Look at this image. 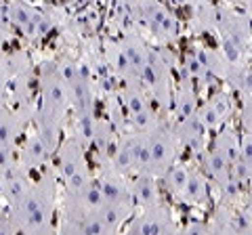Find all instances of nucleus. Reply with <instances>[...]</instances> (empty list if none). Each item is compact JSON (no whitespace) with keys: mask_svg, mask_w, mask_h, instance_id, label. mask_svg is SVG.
Segmentation results:
<instances>
[{"mask_svg":"<svg viewBox=\"0 0 252 235\" xmlns=\"http://www.w3.org/2000/svg\"><path fill=\"white\" fill-rule=\"evenodd\" d=\"M210 105L217 109L219 116L223 118V120L229 118V114H231V99H229V95H225V92H219V95H215V97L210 99Z\"/></svg>","mask_w":252,"mask_h":235,"instance_id":"nucleus-21","label":"nucleus"},{"mask_svg":"<svg viewBox=\"0 0 252 235\" xmlns=\"http://www.w3.org/2000/svg\"><path fill=\"white\" fill-rule=\"evenodd\" d=\"M210 195V183L206 175H198V172H191L187 178L185 187L179 193V200L185 204H204Z\"/></svg>","mask_w":252,"mask_h":235,"instance_id":"nucleus-11","label":"nucleus"},{"mask_svg":"<svg viewBox=\"0 0 252 235\" xmlns=\"http://www.w3.org/2000/svg\"><path fill=\"white\" fill-rule=\"evenodd\" d=\"M126 139H128V147H130V155H132V170L139 172V175H149V164H152V158H149L147 132L137 130V132H132V135H126Z\"/></svg>","mask_w":252,"mask_h":235,"instance_id":"nucleus-7","label":"nucleus"},{"mask_svg":"<svg viewBox=\"0 0 252 235\" xmlns=\"http://www.w3.org/2000/svg\"><path fill=\"white\" fill-rule=\"evenodd\" d=\"M147 139H149V175L152 176H162L177 158V149H179V139L177 132L170 128H164L158 124L156 128L147 130Z\"/></svg>","mask_w":252,"mask_h":235,"instance_id":"nucleus-1","label":"nucleus"},{"mask_svg":"<svg viewBox=\"0 0 252 235\" xmlns=\"http://www.w3.org/2000/svg\"><path fill=\"white\" fill-rule=\"evenodd\" d=\"M130 195L132 202L139 204L141 208H152L156 204H160V189H158L156 176L139 175L137 181L130 185Z\"/></svg>","mask_w":252,"mask_h":235,"instance_id":"nucleus-8","label":"nucleus"},{"mask_svg":"<svg viewBox=\"0 0 252 235\" xmlns=\"http://www.w3.org/2000/svg\"><path fill=\"white\" fill-rule=\"evenodd\" d=\"M23 130V118L13 109L0 107V145L13 147Z\"/></svg>","mask_w":252,"mask_h":235,"instance_id":"nucleus-14","label":"nucleus"},{"mask_svg":"<svg viewBox=\"0 0 252 235\" xmlns=\"http://www.w3.org/2000/svg\"><path fill=\"white\" fill-rule=\"evenodd\" d=\"M51 151L46 149V145L42 143V139L36 135H30V139L26 141V145H23L21 149V166L30 170V168H42L46 160H49Z\"/></svg>","mask_w":252,"mask_h":235,"instance_id":"nucleus-10","label":"nucleus"},{"mask_svg":"<svg viewBox=\"0 0 252 235\" xmlns=\"http://www.w3.org/2000/svg\"><path fill=\"white\" fill-rule=\"evenodd\" d=\"M185 233H212V227L210 223H200V221H191L185 229Z\"/></svg>","mask_w":252,"mask_h":235,"instance_id":"nucleus-22","label":"nucleus"},{"mask_svg":"<svg viewBox=\"0 0 252 235\" xmlns=\"http://www.w3.org/2000/svg\"><path fill=\"white\" fill-rule=\"evenodd\" d=\"M200 164H202V170H204V175H206V178L215 181L219 187H223L229 181V176H231L229 164L220 158L215 149H208L206 147V149L200 153Z\"/></svg>","mask_w":252,"mask_h":235,"instance_id":"nucleus-6","label":"nucleus"},{"mask_svg":"<svg viewBox=\"0 0 252 235\" xmlns=\"http://www.w3.org/2000/svg\"><path fill=\"white\" fill-rule=\"evenodd\" d=\"M210 149H215L220 158H223L231 166V164L240 158V137L235 135L231 128H223V130L219 128Z\"/></svg>","mask_w":252,"mask_h":235,"instance_id":"nucleus-12","label":"nucleus"},{"mask_svg":"<svg viewBox=\"0 0 252 235\" xmlns=\"http://www.w3.org/2000/svg\"><path fill=\"white\" fill-rule=\"evenodd\" d=\"M0 233H15V227L11 223V218L4 216V214H0Z\"/></svg>","mask_w":252,"mask_h":235,"instance_id":"nucleus-23","label":"nucleus"},{"mask_svg":"<svg viewBox=\"0 0 252 235\" xmlns=\"http://www.w3.org/2000/svg\"><path fill=\"white\" fill-rule=\"evenodd\" d=\"M97 187L101 195H103V202H116V204H128V206H135L130 195V185L124 181V175L120 172H103L101 178L97 181Z\"/></svg>","mask_w":252,"mask_h":235,"instance_id":"nucleus-3","label":"nucleus"},{"mask_svg":"<svg viewBox=\"0 0 252 235\" xmlns=\"http://www.w3.org/2000/svg\"><path fill=\"white\" fill-rule=\"evenodd\" d=\"M114 130L116 128L109 124V120H94L93 124V137L89 147L94 149L99 162L109 160V149L114 147Z\"/></svg>","mask_w":252,"mask_h":235,"instance_id":"nucleus-9","label":"nucleus"},{"mask_svg":"<svg viewBox=\"0 0 252 235\" xmlns=\"http://www.w3.org/2000/svg\"><path fill=\"white\" fill-rule=\"evenodd\" d=\"M175 132H177L179 143H183L185 147H189V149L195 151L198 155L206 149V128L198 122L195 116L179 120V126Z\"/></svg>","mask_w":252,"mask_h":235,"instance_id":"nucleus-4","label":"nucleus"},{"mask_svg":"<svg viewBox=\"0 0 252 235\" xmlns=\"http://www.w3.org/2000/svg\"><path fill=\"white\" fill-rule=\"evenodd\" d=\"M189 175H191V172H189V168L185 166V164L172 162L170 166L164 170V175H162V176H164V183H166V187L170 189V193L179 198V193H181V189L185 187Z\"/></svg>","mask_w":252,"mask_h":235,"instance_id":"nucleus-17","label":"nucleus"},{"mask_svg":"<svg viewBox=\"0 0 252 235\" xmlns=\"http://www.w3.org/2000/svg\"><path fill=\"white\" fill-rule=\"evenodd\" d=\"M175 112L179 120H185V118H191L195 116V109H198V95L193 90V84L183 80L177 90V97H175Z\"/></svg>","mask_w":252,"mask_h":235,"instance_id":"nucleus-15","label":"nucleus"},{"mask_svg":"<svg viewBox=\"0 0 252 235\" xmlns=\"http://www.w3.org/2000/svg\"><path fill=\"white\" fill-rule=\"evenodd\" d=\"M195 118H198V122L206 130H219L225 124V120L219 116V112L210 105V101H206V103H204L200 109H195Z\"/></svg>","mask_w":252,"mask_h":235,"instance_id":"nucleus-19","label":"nucleus"},{"mask_svg":"<svg viewBox=\"0 0 252 235\" xmlns=\"http://www.w3.org/2000/svg\"><path fill=\"white\" fill-rule=\"evenodd\" d=\"M177 231H179L177 221L162 204H156L152 208H143V214L135 216L126 225V233L154 235V233H177Z\"/></svg>","mask_w":252,"mask_h":235,"instance_id":"nucleus-2","label":"nucleus"},{"mask_svg":"<svg viewBox=\"0 0 252 235\" xmlns=\"http://www.w3.org/2000/svg\"><path fill=\"white\" fill-rule=\"evenodd\" d=\"M112 166L116 172H120V175H130L132 170V155H130V147H128V139L122 137L120 143L114 147V155H112Z\"/></svg>","mask_w":252,"mask_h":235,"instance_id":"nucleus-18","label":"nucleus"},{"mask_svg":"<svg viewBox=\"0 0 252 235\" xmlns=\"http://www.w3.org/2000/svg\"><path fill=\"white\" fill-rule=\"evenodd\" d=\"M120 49H122V53H124V57H126V61L130 63V67L135 69V74L139 76L141 72H143V67L147 65V53H149V49L145 46V42L141 40L139 36H126L124 40H122V44H120Z\"/></svg>","mask_w":252,"mask_h":235,"instance_id":"nucleus-13","label":"nucleus"},{"mask_svg":"<svg viewBox=\"0 0 252 235\" xmlns=\"http://www.w3.org/2000/svg\"><path fill=\"white\" fill-rule=\"evenodd\" d=\"M59 158V175L63 178H67L69 175H74L76 170L86 168V158H84V147L78 143L76 139H69L67 143H63L57 151Z\"/></svg>","mask_w":252,"mask_h":235,"instance_id":"nucleus-5","label":"nucleus"},{"mask_svg":"<svg viewBox=\"0 0 252 235\" xmlns=\"http://www.w3.org/2000/svg\"><path fill=\"white\" fill-rule=\"evenodd\" d=\"M122 101H124V105H126V109H128L130 116L147 112V109H149L143 84H141V82H126L124 90H122Z\"/></svg>","mask_w":252,"mask_h":235,"instance_id":"nucleus-16","label":"nucleus"},{"mask_svg":"<svg viewBox=\"0 0 252 235\" xmlns=\"http://www.w3.org/2000/svg\"><path fill=\"white\" fill-rule=\"evenodd\" d=\"M63 181H65V193H78L89 183H93V176H91L89 166H86V168L76 170L74 175H69L67 178H63Z\"/></svg>","mask_w":252,"mask_h":235,"instance_id":"nucleus-20","label":"nucleus"},{"mask_svg":"<svg viewBox=\"0 0 252 235\" xmlns=\"http://www.w3.org/2000/svg\"><path fill=\"white\" fill-rule=\"evenodd\" d=\"M179 2H189V0H179ZM191 2H193V0H191Z\"/></svg>","mask_w":252,"mask_h":235,"instance_id":"nucleus-24","label":"nucleus"}]
</instances>
